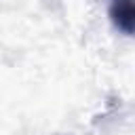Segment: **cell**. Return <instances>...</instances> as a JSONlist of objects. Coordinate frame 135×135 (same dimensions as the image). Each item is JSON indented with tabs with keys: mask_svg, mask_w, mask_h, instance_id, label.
I'll return each instance as SVG.
<instances>
[{
	"mask_svg": "<svg viewBox=\"0 0 135 135\" xmlns=\"http://www.w3.org/2000/svg\"><path fill=\"white\" fill-rule=\"evenodd\" d=\"M108 15L116 30L135 36V0H110Z\"/></svg>",
	"mask_w": 135,
	"mask_h": 135,
	"instance_id": "cell-1",
	"label": "cell"
}]
</instances>
